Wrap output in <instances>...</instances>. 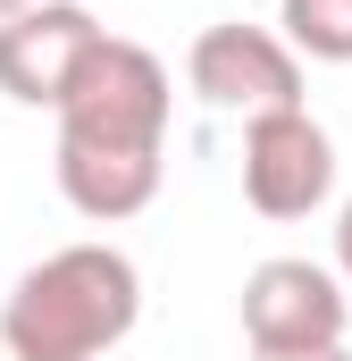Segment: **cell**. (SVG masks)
Listing matches in <instances>:
<instances>
[{"instance_id": "cell-1", "label": "cell", "mask_w": 352, "mask_h": 361, "mask_svg": "<svg viewBox=\"0 0 352 361\" xmlns=\"http://www.w3.org/2000/svg\"><path fill=\"white\" fill-rule=\"evenodd\" d=\"M168 109H176V85L160 68V51L101 34V51L59 101V152L51 160H59L68 210H84L101 227L151 210L160 169H168Z\"/></svg>"}, {"instance_id": "cell-10", "label": "cell", "mask_w": 352, "mask_h": 361, "mask_svg": "<svg viewBox=\"0 0 352 361\" xmlns=\"http://www.w3.org/2000/svg\"><path fill=\"white\" fill-rule=\"evenodd\" d=\"M17 8H34V0H0V17H17Z\"/></svg>"}, {"instance_id": "cell-5", "label": "cell", "mask_w": 352, "mask_h": 361, "mask_svg": "<svg viewBox=\"0 0 352 361\" xmlns=\"http://www.w3.org/2000/svg\"><path fill=\"white\" fill-rule=\"evenodd\" d=\"M336 193V143L310 109L244 118V202L260 219H310Z\"/></svg>"}, {"instance_id": "cell-11", "label": "cell", "mask_w": 352, "mask_h": 361, "mask_svg": "<svg viewBox=\"0 0 352 361\" xmlns=\"http://www.w3.org/2000/svg\"><path fill=\"white\" fill-rule=\"evenodd\" d=\"M0 361H8V345H0Z\"/></svg>"}, {"instance_id": "cell-4", "label": "cell", "mask_w": 352, "mask_h": 361, "mask_svg": "<svg viewBox=\"0 0 352 361\" xmlns=\"http://www.w3.org/2000/svg\"><path fill=\"white\" fill-rule=\"evenodd\" d=\"M352 328V286L319 261H260L244 277V336L252 353H327Z\"/></svg>"}, {"instance_id": "cell-8", "label": "cell", "mask_w": 352, "mask_h": 361, "mask_svg": "<svg viewBox=\"0 0 352 361\" xmlns=\"http://www.w3.org/2000/svg\"><path fill=\"white\" fill-rule=\"evenodd\" d=\"M336 277L352 286V202H344V219H336Z\"/></svg>"}, {"instance_id": "cell-2", "label": "cell", "mask_w": 352, "mask_h": 361, "mask_svg": "<svg viewBox=\"0 0 352 361\" xmlns=\"http://www.w3.org/2000/svg\"><path fill=\"white\" fill-rule=\"evenodd\" d=\"M143 319V269L118 244H59L8 286L0 345L8 361H101Z\"/></svg>"}, {"instance_id": "cell-3", "label": "cell", "mask_w": 352, "mask_h": 361, "mask_svg": "<svg viewBox=\"0 0 352 361\" xmlns=\"http://www.w3.org/2000/svg\"><path fill=\"white\" fill-rule=\"evenodd\" d=\"M184 76L210 109H235V118H268V109H302V51L268 25H201L193 51H184Z\"/></svg>"}, {"instance_id": "cell-7", "label": "cell", "mask_w": 352, "mask_h": 361, "mask_svg": "<svg viewBox=\"0 0 352 361\" xmlns=\"http://www.w3.org/2000/svg\"><path fill=\"white\" fill-rule=\"evenodd\" d=\"M277 34L319 68H352V0H285Z\"/></svg>"}, {"instance_id": "cell-9", "label": "cell", "mask_w": 352, "mask_h": 361, "mask_svg": "<svg viewBox=\"0 0 352 361\" xmlns=\"http://www.w3.org/2000/svg\"><path fill=\"white\" fill-rule=\"evenodd\" d=\"M252 361H352L344 345H327V353H252Z\"/></svg>"}, {"instance_id": "cell-6", "label": "cell", "mask_w": 352, "mask_h": 361, "mask_svg": "<svg viewBox=\"0 0 352 361\" xmlns=\"http://www.w3.org/2000/svg\"><path fill=\"white\" fill-rule=\"evenodd\" d=\"M101 17L84 0H34L17 17H0V92L25 109H59L68 85L84 76V59L101 51Z\"/></svg>"}]
</instances>
